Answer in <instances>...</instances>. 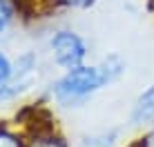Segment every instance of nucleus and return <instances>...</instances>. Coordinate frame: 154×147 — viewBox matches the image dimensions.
I'll return each instance as SVG.
<instances>
[{"instance_id":"1","label":"nucleus","mask_w":154,"mask_h":147,"mask_svg":"<svg viewBox=\"0 0 154 147\" xmlns=\"http://www.w3.org/2000/svg\"><path fill=\"white\" fill-rule=\"evenodd\" d=\"M112 60L105 62L103 67H76V69H69L56 82V87H54L56 98L60 103H65V105L87 98L89 94H94L96 89L103 87L105 82H109L114 76L121 74L123 65L114 67Z\"/></svg>"},{"instance_id":"2","label":"nucleus","mask_w":154,"mask_h":147,"mask_svg":"<svg viewBox=\"0 0 154 147\" xmlns=\"http://www.w3.org/2000/svg\"><path fill=\"white\" fill-rule=\"evenodd\" d=\"M51 49H54V58L60 67L65 69H76L87 54L85 43L78 38L74 31H58L51 38Z\"/></svg>"},{"instance_id":"3","label":"nucleus","mask_w":154,"mask_h":147,"mask_svg":"<svg viewBox=\"0 0 154 147\" xmlns=\"http://www.w3.org/2000/svg\"><path fill=\"white\" fill-rule=\"evenodd\" d=\"M132 123L134 125H152L154 123V85L139 96L132 109Z\"/></svg>"},{"instance_id":"4","label":"nucleus","mask_w":154,"mask_h":147,"mask_svg":"<svg viewBox=\"0 0 154 147\" xmlns=\"http://www.w3.org/2000/svg\"><path fill=\"white\" fill-rule=\"evenodd\" d=\"M114 138H116V132H105V134H98V136H87L81 147H112Z\"/></svg>"},{"instance_id":"5","label":"nucleus","mask_w":154,"mask_h":147,"mask_svg":"<svg viewBox=\"0 0 154 147\" xmlns=\"http://www.w3.org/2000/svg\"><path fill=\"white\" fill-rule=\"evenodd\" d=\"M9 22H11V7L7 0H0V34L9 27Z\"/></svg>"},{"instance_id":"6","label":"nucleus","mask_w":154,"mask_h":147,"mask_svg":"<svg viewBox=\"0 0 154 147\" xmlns=\"http://www.w3.org/2000/svg\"><path fill=\"white\" fill-rule=\"evenodd\" d=\"M25 82H18V85H2L0 87V100H7V98H14L16 94L25 92Z\"/></svg>"},{"instance_id":"7","label":"nucleus","mask_w":154,"mask_h":147,"mask_svg":"<svg viewBox=\"0 0 154 147\" xmlns=\"http://www.w3.org/2000/svg\"><path fill=\"white\" fill-rule=\"evenodd\" d=\"M9 76H11V65H9L7 56L0 54V87H2V82L7 80Z\"/></svg>"},{"instance_id":"8","label":"nucleus","mask_w":154,"mask_h":147,"mask_svg":"<svg viewBox=\"0 0 154 147\" xmlns=\"http://www.w3.org/2000/svg\"><path fill=\"white\" fill-rule=\"evenodd\" d=\"M63 2H67V4H76V7H87V4H92L94 0H63Z\"/></svg>"},{"instance_id":"9","label":"nucleus","mask_w":154,"mask_h":147,"mask_svg":"<svg viewBox=\"0 0 154 147\" xmlns=\"http://www.w3.org/2000/svg\"><path fill=\"white\" fill-rule=\"evenodd\" d=\"M145 147H154V132L145 138Z\"/></svg>"}]
</instances>
